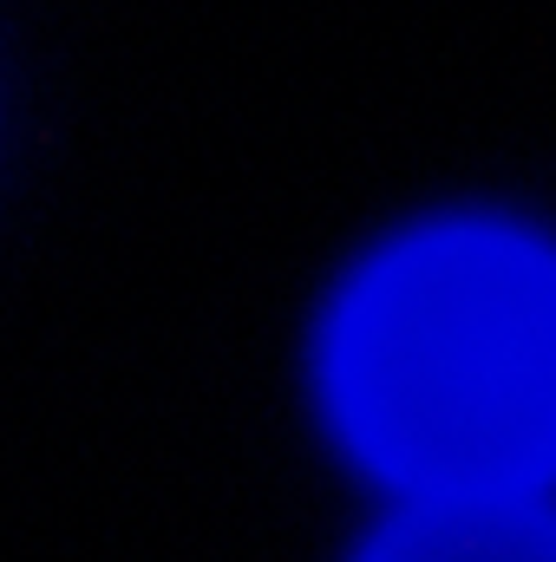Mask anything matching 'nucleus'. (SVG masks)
I'll return each instance as SVG.
<instances>
[{
    "label": "nucleus",
    "instance_id": "nucleus-1",
    "mask_svg": "<svg viewBox=\"0 0 556 562\" xmlns=\"http://www.w3.org/2000/svg\"><path fill=\"white\" fill-rule=\"evenodd\" d=\"M321 393L347 451L413 497H531L556 477V249L432 223L334 301Z\"/></svg>",
    "mask_w": 556,
    "mask_h": 562
},
{
    "label": "nucleus",
    "instance_id": "nucleus-2",
    "mask_svg": "<svg viewBox=\"0 0 556 562\" xmlns=\"http://www.w3.org/2000/svg\"><path fill=\"white\" fill-rule=\"evenodd\" d=\"M360 562H556V510L537 497H419Z\"/></svg>",
    "mask_w": 556,
    "mask_h": 562
}]
</instances>
